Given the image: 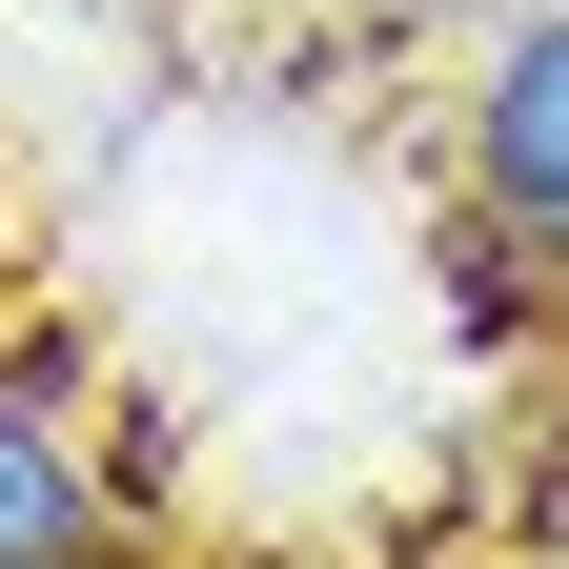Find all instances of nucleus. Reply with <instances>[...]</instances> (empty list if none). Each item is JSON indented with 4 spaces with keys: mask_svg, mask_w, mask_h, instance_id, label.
Returning <instances> with one entry per match:
<instances>
[{
    "mask_svg": "<svg viewBox=\"0 0 569 569\" xmlns=\"http://www.w3.org/2000/svg\"><path fill=\"white\" fill-rule=\"evenodd\" d=\"M488 203H509L529 244H569V21H529L488 61Z\"/></svg>",
    "mask_w": 569,
    "mask_h": 569,
    "instance_id": "obj_1",
    "label": "nucleus"
},
{
    "mask_svg": "<svg viewBox=\"0 0 569 569\" xmlns=\"http://www.w3.org/2000/svg\"><path fill=\"white\" fill-rule=\"evenodd\" d=\"M102 549V488H82V448L0 387V569H82Z\"/></svg>",
    "mask_w": 569,
    "mask_h": 569,
    "instance_id": "obj_2",
    "label": "nucleus"
}]
</instances>
